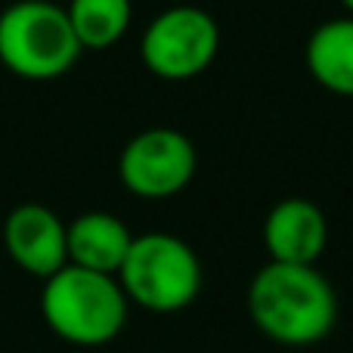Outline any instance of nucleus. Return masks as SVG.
Listing matches in <instances>:
<instances>
[{
  "label": "nucleus",
  "instance_id": "nucleus-1",
  "mask_svg": "<svg viewBox=\"0 0 353 353\" xmlns=\"http://www.w3.org/2000/svg\"><path fill=\"white\" fill-rule=\"evenodd\" d=\"M245 307L263 338L285 347H310L332 335L338 294L316 267L267 261L248 282Z\"/></svg>",
  "mask_w": 353,
  "mask_h": 353
},
{
  "label": "nucleus",
  "instance_id": "nucleus-2",
  "mask_svg": "<svg viewBox=\"0 0 353 353\" xmlns=\"http://www.w3.org/2000/svg\"><path fill=\"white\" fill-rule=\"evenodd\" d=\"M130 301L118 276L65 263L43 279L41 313L53 335L78 347H103L115 341L128 323Z\"/></svg>",
  "mask_w": 353,
  "mask_h": 353
},
{
  "label": "nucleus",
  "instance_id": "nucleus-3",
  "mask_svg": "<svg viewBox=\"0 0 353 353\" xmlns=\"http://www.w3.org/2000/svg\"><path fill=\"white\" fill-rule=\"evenodd\" d=\"M65 6L53 0H16L0 12V65L25 81H53L81 59Z\"/></svg>",
  "mask_w": 353,
  "mask_h": 353
},
{
  "label": "nucleus",
  "instance_id": "nucleus-4",
  "mask_svg": "<svg viewBox=\"0 0 353 353\" xmlns=\"http://www.w3.org/2000/svg\"><path fill=\"white\" fill-rule=\"evenodd\" d=\"M118 282L130 304L168 316L186 310L199 298L201 261L192 245L174 232H143L134 236Z\"/></svg>",
  "mask_w": 353,
  "mask_h": 353
},
{
  "label": "nucleus",
  "instance_id": "nucleus-5",
  "mask_svg": "<svg viewBox=\"0 0 353 353\" xmlns=\"http://www.w3.org/2000/svg\"><path fill=\"white\" fill-rule=\"evenodd\" d=\"M220 53V25L208 10L192 3L168 6L146 25L140 59L161 81H192L214 65Z\"/></svg>",
  "mask_w": 353,
  "mask_h": 353
},
{
  "label": "nucleus",
  "instance_id": "nucleus-6",
  "mask_svg": "<svg viewBox=\"0 0 353 353\" xmlns=\"http://www.w3.org/2000/svg\"><path fill=\"white\" fill-rule=\"evenodd\" d=\"M199 152L176 128H149L124 143L118 155L121 186L137 199L161 201L180 195L192 183Z\"/></svg>",
  "mask_w": 353,
  "mask_h": 353
},
{
  "label": "nucleus",
  "instance_id": "nucleus-7",
  "mask_svg": "<svg viewBox=\"0 0 353 353\" xmlns=\"http://www.w3.org/2000/svg\"><path fill=\"white\" fill-rule=\"evenodd\" d=\"M3 245L10 261L37 279H50L68 263L65 223L56 211L37 201H25L10 211L3 223Z\"/></svg>",
  "mask_w": 353,
  "mask_h": 353
},
{
  "label": "nucleus",
  "instance_id": "nucleus-8",
  "mask_svg": "<svg viewBox=\"0 0 353 353\" xmlns=\"http://www.w3.org/2000/svg\"><path fill=\"white\" fill-rule=\"evenodd\" d=\"M325 245H329V220L316 201L292 195L270 208L263 220V248L270 261L316 267Z\"/></svg>",
  "mask_w": 353,
  "mask_h": 353
},
{
  "label": "nucleus",
  "instance_id": "nucleus-9",
  "mask_svg": "<svg viewBox=\"0 0 353 353\" xmlns=\"http://www.w3.org/2000/svg\"><path fill=\"white\" fill-rule=\"evenodd\" d=\"M65 242H68V263L118 276L130 245H134V232L115 214L87 211L78 214L72 223H65Z\"/></svg>",
  "mask_w": 353,
  "mask_h": 353
},
{
  "label": "nucleus",
  "instance_id": "nucleus-10",
  "mask_svg": "<svg viewBox=\"0 0 353 353\" xmlns=\"http://www.w3.org/2000/svg\"><path fill=\"white\" fill-rule=\"evenodd\" d=\"M310 78L335 97H353V16L325 19L304 43Z\"/></svg>",
  "mask_w": 353,
  "mask_h": 353
},
{
  "label": "nucleus",
  "instance_id": "nucleus-11",
  "mask_svg": "<svg viewBox=\"0 0 353 353\" xmlns=\"http://www.w3.org/2000/svg\"><path fill=\"white\" fill-rule=\"evenodd\" d=\"M65 12L81 50L115 47L134 22L130 0H68Z\"/></svg>",
  "mask_w": 353,
  "mask_h": 353
},
{
  "label": "nucleus",
  "instance_id": "nucleus-12",
  "mask_svg": "<svg viewBox=\"0 0 353 353\" xmlns=\"http://www.w3.org/2000/svg\"><path fill=\"white\" fill-rule=\"evenodd\" d=\"M341 6L347 10V16H353V0H341Z\"/></svg>",
  "mask_w": 353,
  "mask_h": 353
}]
</instances>
